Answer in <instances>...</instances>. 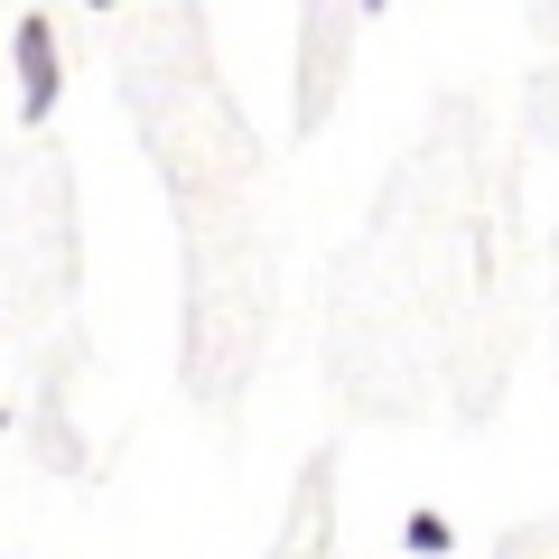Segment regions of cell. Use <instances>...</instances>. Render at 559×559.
I'll list each match as a JSON object with an SVG mask.
<instances>
[{"mask_svg": "<svg viewBox=\"0 0 559 559\" xmlns=\"http://www.w3.org/2000/svg\"><path fill=\"white\" fill-rule=\"evenodd\" d=\"M10 66H20V103H28V112H57V94H66L57 28H47V20H20V28H10Z\"/></svg>", "mask_w": 559, "mask_h": 559, "instance_id": "6da1fadb", "label": "cell"}, {"mask_svg": "<svg viewBox=\"0 0 559 559\" xmlns=\"http://www.w3.org/2000/svg\"><path fill=\"white\" fill-rule=\"evenodd\" d=\"M448 540H457V532H448L439 503H419V513L401 522V550H411V559H448Z\"/></svg>", "mask_w": 559, "mask_h": 559, "instance_id": "7a4b0ae2", "label": "cell"}, {"mask_svg": "<svg viewBox=\"0 0 559 559\" xmlns=\"http://www.w3.org/2000/svg\"><path fill=\"white\" fill-rule=\"evenodd\" d=\"M355 10H392V0H355Z\"/></svg>", "mask_w": 559, "mask_h": 559, "instance_id": "3957f363", "label": "cell"}, {"mask_svg": "<svg viewBox=\"0 0 559 559\" xmlns=\"http://www.w3.org/2000/svg\"><path fill=\"white\" fill-rule=\"evenodd\" d=\"M94 10H112V0H94Z\"/></svg>", "mask_w": 559, "mask_h": 559, "instance_id": "277c9868", "label": "cell"}]
</instances>
